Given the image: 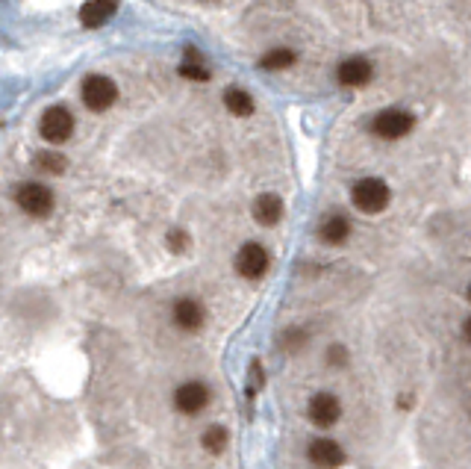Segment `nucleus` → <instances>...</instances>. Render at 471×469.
I'll return each mask as SVG.
<instances>
[{
    "label": "nucleus",
    "instance_id": "nucleus-1",
    "mask_svg": "<svg viewBox=\"0 0 471 469\" xmlns=\"http://www.w3.org/2000/svg\"><path fill=\"white\" fill-rule=\"evenodd\" d=\"M351 201H353V207L360 210V212H365V216H374V212H383V210L389 207L392 192H389V186L380 177H363V180L353 183Z\"/></svg>",
    "mask_w": 471,
    "mask_h": 469
},
{
    "label": "nucleus",
    "instance_id": "nucleus-2",
    "mask_svg": "<svg viewBox=\"0 0 471 469\" xmlns=\"http://www.w3.org/2000/svg\"><path fill=\"white\" fill-rule=\"evenodd\" d=\"M15 204L33 219H45L53 210V192L45 183H21L15 189Z\"/></svg>",
    "mask_w": 471,
    "mask_h": 469
},
{
    "label": "nucleus",
    "instance_id": "nucleus-3",
    "mask_svg": "<svg viewBox=\"0 0 471 469\" xmlns=\"http://www.w3.org/2000/svg\"><path fill=\"white\" fill-rule=\"evenodd\" d=\"M80 95H83V104L89 107L92 112H104V109H109L112 104L118 101V86L104 74H92V77L83 80V92Z\"/></svg>",
    "mask_w": 471,
    "mask_h": 469
},
{
    "label": "nucleus",
    "instance_id": "nucleus-4",
    "mask_svg": "<svg viewBox=\"0 0 471 469\" xmlns=\"http://www.w3.org/2000/svg\"><path fill=\"white\" fill-rule=\"evenodd\" d=\"M209 399H212V393H209V387L204 381H185L174 390V407H177V414H183V416L204 414Z\"/></svg>",
    "mask_w": 471,
    "mask_h": 469
},
{
    "label": "nucleus",
    "instance_id": "nucleus-5",
    "mask_svg": "<svg viewBox=\"0 0 471 469\" xmlns=\"http://www.w3.org/2000/svg\"><path fill=\"white\" fill-rule=\"evenodd\" d=\"M412 116L404 109H383L380 116H374V121H371V133L380 136V139H401L412 130Z\"/></svg>",
    "mask_w": 471,
    "mask_h": 469
},
{
    "label": "nucleus",
    "instance_id": "nucleus-6",
    "mask_svg": "<svg viewBox=\"0 0 471 469\" xmlns=\"http://www.w3.org/2000/svg\"><path fill=\"white\" fill-rule=\"evenodd\" d=\"M71 133H74V118H71V112L65 107H50L41 116V136L50 145H62V142L71 139Z\"/></svg>",
    "mask_w": 471,
    "mask_h": 469
},
{
    "label": "nucleus",
    "instance_id": "nucleus-7",
    "mask_svg": "<svg viewBox=\"0 0 471 469\" xmlns=\"http://www.w3.org/2000/svg\"><path fill=\"white\" fill-rule=\"evenodd\" d=\"M307 416L316 428H333V425L342 419V402L336 399L333 393H316L309 399Z\"/></svg>",
    "mask_w": 471,
    "mask_h": 469
},
{
    "label": "nucleus",
    "instance_id": "nucleus-8",
    "mask_svg": "<svg viewBox=\"0 0 471 469\" xmlns=\"http://www.w3.org/2000/svg\"><path fill=\"white\" fill-rule=\"evenodd\" d=\"M236 272L248 280H260L268 272V251L260 243H245L236 254Z\"/></svg>",
    "mask_w": 471,
    "mask_h": 469
},
{
    "label": "nucleus",
    "instance_id": "nucleus-9",
    "mask_svg": "<svg viewBox=\"0 0 471 469\" xmlns=\"http://www.w3.org/2000/svg\"><path fill=\"white\" fill-rule=\"evenodd\" d=\"M171 319H174V325L180 331L185 334H197L204 328V322H206V310L204 304L197 301V298H177L174 301V310H171Z\"/></svg>",
    "mask_w": 471,
    "mask_h": 469
},
{
    "label": "nucleus",
    "instance_id": "nucleus-10",
    "mask_svg": "<svg viewBox=\"0 0 471 469\" xmlns=\"http://www.w3.org/2000/svg\"><path fill=\"white\" fill-rule=\"evenodd\" d=\"M307 454H309V461L316 463L318 469H339L342 463L348 461V458H345V449H342L339 440H333V437L312 440L309 449H307Z\"/></svg>",
    "mask_w": 471,
    "mask_h": 469
},
{
    "label": "nucleus",
    "instance_id": "nucleus-11",
    "mask_svg": "<svg viewBox=\"0 0 471 469\" xmlns=\"http://www.w3.org/2000/svg\"><path fill=\"white\" fill-rule=\"evenodd\" d=\"M336 77L342 86H365V83L374 77V68H371V62L363 60V56H353V60H345L339 65Z\"/></svg>",
    "mask_w": 471,
    "mask_h": 469
},
{
    "label": "nucleus",
    "instance_id": "nucleus-12",
    "mask_svg": "<svg viewBox=\"0 0 471 469\" xmlns=\"http://www.w3.org/2000/svg\"><path fill=\"white\" fill-rule=\"evenodd\" d=\"M115 6H118V0H89V4L80 9V21H83V27L94 30V27L106 24L112 15H115Z\"/></svg>",
    "mask_w": 471,
    "mask_h": 469
},
{
    "label": "nucleus",
    "instance_id": "nucleus-13",
    "mask_svg": "<svg viewBox=\"0 0 471 469\" xmlns=\"http://www.w3.org/2000/svg\"><path fill=\"white\" fill-rule=\"evenodd\" d=\"M253 219L260 222V224H265V227L277 224V222L283 219V198L274 195V192L260 195V198L253 201Z\"/></svg>",
    "mask_w": 471,
    "mask_h": 469
},
{
    "label": "nucleus",
    "instance_id": "nucleus-14",
    "mask_svg": "<svg viewBox=\"0 0 471 469\" xmlns=\"http://www.w3.org/2000/svg\"><path fill=\"white\" fill-rule=\"evenodd\" d=\"M318 236L324 245H342L351 236V222L345 216H327L318 227Z\"/></svg>",
    "mask_w": 471,
    "mask_h": 469
},
{
    "label": "nucleus",
    "instance_id": "nucleus-15",
    "mask_svg": "<svg viewBox=\"0 0 471 469\" xmlns=\"http://www.w3.org/2000/svg\"><path fill=\"white\" fill-rule=\"evenodd\" d=\"M224 104L239 118H245V116H251V112H253V97L245 89H227L224 92Z\"/></svg>",
    "mask_w": 471,
    "mask_h": 469
},
{
    "label": "nucleus",
    "instance_id": "nucleus-16",
    "mask_svg": "<svg viewBox=\"0 0 471 469\" xmlns=\"http://www.w3.org/2000/svg\"><path fill=\"white\" fill-rule=\"evenodd\" d=\"M65 168H68V160L59 151L36 154V172H41V175H65Z\"/></svg>",
    "mask_w": 471,
    "mask_h": 469
},
{
    "label": "nucleus",
    "instance_id": "nucleus-17",
    "mask_svg": "<svg viewBox=\"0 0 471 469\" xmlns=\"http://www.w3.org/2000/svg\"><path fill=\"white\" fill-rule=\"evenodd\" d=\"M180 74L189 77V80H197V83H206V80H209V68L204 65L201 53L189 48V50H185V62L180 65Z\"/></svg>",
    "mask_w": 471,
    "mask_h": 469
},
{
    "label": "nucleus",
    "instance_id": "nucleus-18",
    "mask_svg": "<svg viewBox=\"0 0 471 469\" xmlns=\"http://www.w3.org/2000/svg\"><path fill=\"white\" fill-rule=\"evenodd\" d=\"M201 443H204V449L209 454H221L227 449V443H230V434H227L224 425H209V428L204 431V437H201Z\"/></svg>",
    "mask_w": 471,
    "mask_h": 469
},
{
    "label": "nucleus",
    "instance_id": "nucleus-19",
    "mask_svg": "<svg viewBox=\"0 0 471 469\" xmlns=\"http://www.w3.org/2000/svg\"><path fill=\"white\" fill-rule=\"evenodd\" d=\"M292 62H295V53H292V50H286V48L271 50V53H265L262 60H260V65H262L265 71H283V68H289Z\"/></svg>",
    "mask_w": 471,
    "mask_h": 469
},
{
    "label": "nucleus",
    "instance_id": "nucleus-20",
    "mask_svg": "<svg viewBox=\"0 0 471 469\" xmlns=\"http://www.w3.org/2000/svg\"><path fill=\"white\" fill-rule=\"evenodd\" d=\"M307 339H309V334L304 331V328H289L286 334H283V339H280V348L283 351H301L304 346H307Z\"/></svg>",
    "mask_w": 471,
    "mask_h": 469
},
{
    "label": "nucleus",
    "instance_id": "nucleus-21",
    "mask_svg": "<svg viewBox=\"0 0 471 469\" xmlns=\"http://www.w3.org/2000/svg\"><path fill=\"white\" fill-rule=\"evenodd\" d=\"M327 363H330L333 369H345V366L351 363V351H348V346L333 343L330 348H327Z\"/></svg>",
    "mask_w": 471,
    "mask_h": 469
},
{
    "label": "nucleus",
    "instance_id": "nucleus-22",
    "mask_svg": "<svg viewBox=\"0 0 471 469\" xmlns=\"http://www.w3.org/2000/svg\"><path fill=\"white\" fill-rule=\"evenodd\" d=\"M262 387H265V372H262L260 360H253L251 363V372H248V395L253 399L256 393H262Z\"/></svg>",
    "mask_w": 471,
    "mask_h": 469
},
{
    "label": "nucleus",
    "instance_id": "nucleus-23",
    "mask_svg": "<svg viewBox=\"0 0 471 469\" xmlns=\"http://www.w3.org/2000/svg\"><path fill=\"white\" fill-rule=\"evenodd\" d=\"M165 243H168V248H171V251L183 254L185 248H189V233H185V231H180V227H177V231H171V233H168V239H165Z\"/></svg>",
    "mask_w": 471,
    "mask_h": 469
}]
</instances>
